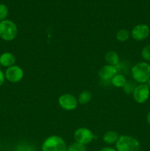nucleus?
Wrapping results in <instances>:
<instances>
[{"mask_svg": "<svg viewBox=\"0 0 150 151\" xmlns=\"http://www.w3.org/2000/svg\"><path fill=\"white\" fill-rule=\"evenodd\" d=\"M131 74L134 81L139 84L146 83L150 79V64L146 62H140L131 69Z\"/></svg>", "mask_w": 150, "mask_h": 151, "instance_id": "nucleus-1", "label": "nucleus"}, {"mask_svg": "<svg viewBox=\"0 0 150 151\" xmlns=\"http://www.w3.org/2000/svg\"><path fill=\"white\" fill-rule=\"evenodd\" d=\"M141 144L135 137L128 135L119 137L116 143V151H140Z\"/></svg>", "mask_w": 150, "mask_h": 151, "instance_id": "nucleus-2", "label": "nucleus"}, {"mask_svg": "<svg viewBox=\"0 0 150 151\" xmlns=\"http://www.w3.org/2000/svg\"><path fill=\"white\" fill-rule=\"evenodd\" d=\"M41 151H67V145L62 137L51 135L44 141Z\"/></svg>", "mask_w": 150, "mask_h": 151, "instance_id": "nucleus-3", "label": "nucleus"}, {"mask_svg": "<svg viewBox=\"0 0 150 151\" xmlns=\"http://www.w3.org/2000/svg\"><path fill=\"white\" fill-rule=\"evenodd\" d=\"M18 35V27L11 20L5 19L0 22V38L5 41H11Z\"/></svg>", "mask_w": 150, "mask_h": 151, "instance_id": "nucleus-4", "label": "nucleus"}, {"mask_svg": "<svg viewBox=\"0 0 150 151\" xmlns=\"http://www.w3.org/2000/svg\"><path fill=\"white\" fill-rule=\"evenodd\" d=\"M74 137L76 142L86 146L94 140V135L92 131L87 128H79L75 131Z\"/></svg>", "mask_w": 150, "mask_h": 151, "instance_id": "nucleus-5", "label": "nucleus"}, {"mask_svg": "<svg viewBox=\"0 0 150 151\" xmlns=\"http://www.w3.org/2000/svg\"><path fill=\"white\" fill-rule=\"evenodd\" d=\"M133 99L136 103L143 104L146 103L149 98L150 88L146 83H142L137 85L133 94Z\"/></svg>", "mask_w": 150, "mask_h": 151, "instance_id": "nucleus-6", "label": "nucleus"}, {"mask_svg": "<svg viewBox=\"0 0 150 151\" xmlns=\"http://www.w3.org/2000/svg\"><path fill=\"white\" fill-rule=\"evenodd\" d=\"M58 103L60 107L66 111H73L76 109L78 106V100L71 94H63L59 97Z\"/></svg>", "mask_w": 150, "mask_h": 151, "instance_id": "nucleus-7", "label": "nucleus"}, {"mask_svg": "<svg viewBox=\"0 0 150 151\" xmlns=\"http://www.w3.org/2000/svg\"><path fill=\"white\" fill-rule=\"evenodd\" d=\"M130 34L132 38L135 41H144L149 36L150 28L145 24H139L132 28Z\"/></svg>", "mask_w": 150, "mask_h": 151, "instance_id": "nucleus-8", "label": "nucleus"}, {"mask_svg": "<svg viewBox=\"0 0 150 151\" xmlns=\"http://www.w3.org/2000/svg\"><path fill=\"white\" fill-rule=\"evenodd\" d=\"M4 75H5V79H7L9 82L16 83L20 82L23 79L24 71L20 66L13 65L6 69Z\"/></svg>", "mask_w": 150, "mask_h": 151, "instance_id": "nucleus-9", "label": "nucleus"}, {"mask_svg": "<svg viewBox=\"0 0 150 151\" xmlns=\"http://www.w3.org/2000/svg\"><path fill=\"white\" fill-rule=\"evenodd\" d=\"M118 73L116 66L111 65H104L99 71V76L103 81H111L112 78Z\"/></svg>", "mask_w": 150, "mask_h": 151, "instance_id": "nucleus-10", "label": "nucleus"}, {"mask_svg": "<svg viewBox=\"0 0 150 151\" xmlns=\"http://www.w3.org/2000/svg\"><path fill=\"white\" fill-rule=\"evenodd\" d=\"M16 58L13 53L4 52L0 55V64L4 67H10L16 63Z\"/></svg>", "mask_w": 150, "mask_h": 151, "instance_id": "nucleus-11", "label": "nucleus"}, {"mask_svg": "<svg viewBox=\"0 0 150 151\" xmlns=\"http://www.w3.org/2000/svg\"><path fill=\"white\" fill-rule=\"evenodd\" d=\"M104 60L107 64L116 66L119 63V56L115 51H108L104 55Z\"/></svg>", "mask_w": 150, "mask_h": 151, "instance_id": "nucleus-12", "label": "nucleus"}, {"mask_svg": "<svg viewBox=\"0 0 150 151\" xmlns=\"http://www.w3.org/2000/svg\"><path fill=\"white\" fill-rule=\"evenodd\" d=\"M119 134L115 131H108L103 135L102 139L107 145H113L117 142L119 138Z\"/></svg>", "mask_w": 150, "mask_h": 151, "instance_id": "nucleus-13", "label": "nucleus"}, {"mask_svg": "<svg viewBox=\"0 0 150 151\" xmlns=\"http://www.w3.org/2000/svg\"><path fill=\"white\" fill-rule=\"evenodd\" d=\"M126 79L125 76L122 74H116L111 79L110 82L114 87L116 88H123L126 83Z\"/></svg>", "mask_w": 150, "mask_h": 151, "instance_id": "nucleus-14", "label": "nucleus"}, {"mask_svg": "<svg viewBox=\"0 0 150 151\" xmlns=\"http://www.w3.org/2000/svg\"><path fill=\"white\" fill-rule=\"evenodd\" d=\"M93 94L90 91L88 90H85V91H82L80 94L78 96V103H80L82 105H85L88 104L89 102H91V100H92Z\"/></svg>", "mask_w": 150, "mask_h": 151, "instance_id": "nucleus-15", "label": "nucleus"}, {"mask_svg": "<svg viewBox=\"0 0 150 151\" xmlns=\"http://www.w3.org/2000/svg\"><path fill=\"white\" fill-rule=\"evenodd\" d=\"M130 35V32L129 30L126 29H121L117 32L116 37V39L120 42H125L129 39Z\"/></svg>", "mask_w": 150, "mask_h": 151, "instance_id": "nucleus-16", "label": "nucleus"}, {"mask_svg": "<svg viewBox=\"0 0 150 151\" xmlns=\"http://www.w3.org/2000/svg\"><path fill=\"white\" fill-rule=\"evenodd\" d=\"M14 151H37V148L30 143L21 142L16 146Z\"/></svg>", "mask_w": 150, "mask_h": 151, "instance_id": "nucleus-17", "label": "nucleus"}, {"mask_svg": "<svg viewBox=\"0 0 150 151\" xmlns=\"http://www.w3.org/2000/svg\"><path fill=\"white\" fill-rule=\"evenodd\" d=\"M137 86V84L135 83V81H126V84L124 85V86L123 87L124 88V92L126 93V94H133L134 91H135V88Z\"/></svg>", "mask_w": 150, "mask_h": 151, "instance_id": "nucleus-18", "label": "nucleus"}, {"mask_svg": "<svg viewBox=\"0 0 150 151\" xmlns=\"http://www.w3.org/2000/svg\"><path fill=\"white\" fill-rule=\"evenodd\" d=\"M67 151H86V146L75 142L67 146Z\"/></svg>", "mask_w": 150, "mask_h": 151, "instance_id": "nucleus-19", "label": "nucleus"}, {"mask_svg": "<svg viewBox=\"0 0 150 151\" xmlns=\"http://www.w3.org/2000/svg\"><path fill=\"white\" fill-rule=\"evenodd\" d=\"M141 57L146 61H150V44L146 45L141 50Z\"/></svg>", "mask_w": 150, "mask_h": 151, "instance_id": "nucleus-20", "label": "nucleus"}, {"mask_svg": "<svg viewBox=\"0 0 150 151\" xmlns=\"http://www.w3.org/2000/svg\"><path fill=\"white\" fill-rule=\"evenodd\" d=\"M8 15V8L4 4H0V22L5 20Z\"/></svg>", "mask_w": 150, "mask_h": 151, "instance_id": "nucleus-21", "label": "nucleus"}, {"mask_svg": "<svg viewBox=\"0 0 150 151\" xmlns=\"http://www.w3.org/2000/svg\"><path fill=\"white\" fill-rule=\"evenodd\" d=\"M4 81H5V75H4V72L0 69V86L3 85Z\"/></svg>", "mask_w": 150, "mask_h": 151, "instance_id": "nucleus-22", "label": "nucleus"}, {"mask_svg": "<svg viewBox=\"0 0 150 151\" xmlns=\"http://www.w3.org/2000/svg\"><path fill=\"white\" fill-rule=\"evenodd\" d=\"M99 151H116V150L111 147H102V148L100 149Z\"/></svg>", "mask_w": 150, "mask_h": 151, "instance_id": "nucleus-23", "label": "nucleus"}, {"mask_svg": "<svg viewBox=\"0 0 150 151\" xmlns=\"http://www.w3.org/2000/svg\"><path fill=\"white\" fill-rule=\"evenodd\" d=\"M146 121H147V122H148L149 125H150V111H149V113L147 114Z\"/></svg>", "mask_w": 150, "mask_h": 151, "instance_id": "nucleus-24", "label": "nucleus"}, {"mask_svg": "<svg viewBox=\"0 0 150 151\" xmlns=\"http://www.w3.org/2000/svg\"><path fill=\"white\" fill-rule=\"evenodd\" d=\"M147 85H148V86L149 87V88H150V79L149 80V81L147 82Z\"/></svg>", "mask_w": 150, "mask_h": 151, "instance_id": "nucleus-25", "label": "nucleus"}]
</instances>
